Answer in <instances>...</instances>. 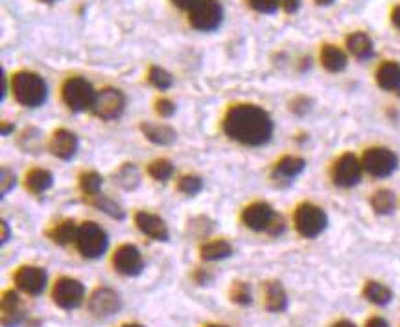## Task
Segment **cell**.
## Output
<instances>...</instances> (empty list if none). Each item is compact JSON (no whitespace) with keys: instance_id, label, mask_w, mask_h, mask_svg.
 <instances>
[{"instance_id":"6da1fadb","label":"cell","mask_w":400,"mask_h":327,"mask_svg":"<svg viewBox=\"0 0 400 327\" xmlns=\"http://www.w3.org/2000/svg\"><path fill=\"white\" fill-rule=\"evenodd\" d=\"M224 131L231 140L254 147L269 142L273 135V121L262 107L240 103L231 107L225 114Z\"/></svg>"},{"instance_id":"7a4b0ae2","label":"cell","mask_w":400,"mask_h":327,"mask_svg":"<svg viewBox=\"0 0 400 327\" xmlns=\"http://www.w3.org/2000/svg\"><path fill=\"white\" fill-rule=\"evenodd\" d=\"M13 88L15 100L25 107H39L46 101L49 88L43 77L35 72H17L13 76Z\"/></svg>"},{"instance_id":"3957f363","label":"cell","mask_w":400,"mask_h":327,"mask_svg":"<svg viewBox=\"0 0 400 327\" xmlns=\"http://www.w3.org/2000/svg\"><path fill=\"white\" fill-rule=\"evenodd\" d=\"M98 92L85 77H70L63 85V101L74 112L93 111Z\"/></svg>"},{"instance_id":"277c9868","label":"cell","mask_w":400,"mask_h":327,"mask_svg":"<svg viewBox=\"0 0 400 327\" xmlns=\"http://www.w3.org/2000/svg\"><path fill=\"white\" fill-rule=\"evenodd\" d=\"M76 245H78V251L83 258L98 260V258H102V255L105 254V251H108L109 237L100 225H96V222L93 221H87L79 227Z\"/></svg>"},{"instance_id":"5b68a950","label":"cell","mask_w":400,"mask_h":327,"mask_svg":"<svg viewBox=\"0 0 400 327\" xmlns=\"http://www.w3.org/2000/svg\"><path fill=\"white\" fill-rule=\"evenodd\" d=\"M327 213L312 202H304L295 210V228L301 236L308 239L318 237L327 228Z\"/></svg>"},{"instance_id":"8992f818","label":"cell","mask_w":400,"mask_h":327,"mask_svg":"<svg viewBox=\"0 0 400 327\" xmlns=\"http://www.w3.org/2000/svg\"><path fill=\"white\" fill-rule=\"evenodd\" d=\"M192 28L200 32H214L224 20V8L220 0H200L188 15Z\"/></svg>"},{"instance_id":"52a82bcc","label":"cell","mask_w":400,"mask_h":327,"mask_svg":"<svg viewBox=\"0 0 400 327\" xmlns=\"http://www.w3.org/2000/svg\"><path fill=\"white\" fill-rule=\"evenodd\" d=\"M361 166H363V169L371 177H389L396 169V166H399V159L387 147H371L361 156Z\"/></svg>"},{"instance_id":"ba28073f","label":"cell","mask_w":400,"mask_h":327,"mask_svg":"<svg viewBox=\"0 0 400 327\" xmlns=\"http://www.w3.org/2000/svg\"><path fill=\"white\" fill-rule=\"evenodd\" d=\"M126 109V96L118 88H103L98 92L96 101H94L93 112L100 120H117L120 118Z\"/></svg>"},{"instance_id":"9c48e42d","label":"cell","mask_w":400,"mask_h":327,"mask_svg":"<svg viewBox=\"0 0 400 327\" xmlns=\"http://www.w3.org/2000/svg\"><path fill=\"white\" fill-rule=\"evenodd\" d=\"M85 298V287L82 281L74 278H59L52 289V300L61 309H76L82 305Z\"/></svg>"},{"instance_id":"30bf717a","label":"cell","mask_w":400,"mask_h":327,"mask_svg":"<svg viewBox=\"0 0 400 327\" xmlns=\"http://www.w3.org/2000/svg\"><path fill=\"white\" fill-rule=\"evenodd\" d=\"M361 171V160H358L354 154L345 153L336 160L334 168H332V180L340 188H352L354 184L360 182Z\"/></svg>"},{"instance_id":"8fae6325","label":"cell","mask_w":400,"mask_h":327,"mask_svg":"<svg viewBox=\"0 0 400 327\" xmlns=\"http://www.w3.org/2000/svg\"><path fill=\"white\" fill-rule=\"evenodd\" d=\"M15 285L19 287L22 293L26 294H41L46 287V281H49V276L44 272L41 267H34V265H26V267H20L13 276Z\"/></svg>"},{"instance_id":"7c38bea8","label":"cell","mask_w":400,"mask_h":327,"mask_svg":"<svg viewBox=\"0 0 400 327\" xmlns=\"http://www.w3.org/2000/svg\"><path fill=\"white\" fill-rule=\"evenodd\" d=\"M122 309V300L112 289L102 287L96 289L89 300V311L98 318H105L117 314Z\"/></svg>"},{"instance_id":"4fadbf2b","label":"cell","mask_w":400,"mask_h":327,"mask_svg":"<svg viewBox=\"0 0 400 327\" xmlns=\"http://www.w3.org/2000/svg\"><path fill=\"white\" fill-rule=\"evenodd\" d=\"M112 265L124 276H138L144 270L141 251L135 245L118 246L112 255Z\"/></svg>"},{"instance_id":"5bb4252c","label":"cell","mask_w":400,"mask_h":327,"mask_svg":"<svg viewBox=\"0 0 400 327\" xmlns=\"http://www.w3.org/2000/svg\"><path fill=\"white\" fill-rule=\"evenodd\" d=\"M275 212L268 202H253L242 212V222L254 232H262L271 227Z\"/></svg>"},{"instance_id":"9a60e30c","label":"cell","mask_w":400,"mask_h":327,"mask_svg":"<svg viewBox=\"0 0 400 327\" xmlns=\"http://www.w3.org/2000/svg\"><path fill=\"white\" fill-rule=\"evenodd\" d=\"M26 320V307L15 291H6L2 296V326L19 327Z\"/></svg>"},{"instance_id":"2e32d148","label":"cell","mask_w":400,"mask_h":327,"mask_svg":"<svg viewBox=\"0 0 400 327\" xmlns=\"http://www.w3.org/2000/svg\"><path fill=\"white\" fill-rule=\"evenodd\" d=\"M79 142L78 136L74 135L72 131L69 129H58L50 138L49 149L50 153L58 156L61 160H70L74 159V154L78 153Z\"/></svg>"},{"instance_id":"e0dca14e","label":"cell","mask_w":400,"mask_h":327,"mask_svg":"<svg viewBox=\"0 0 400 327\" xmlns=\"http://www.w3.org/2000/svg\"><path fill=\"white\" fill-rule=\"evenodd\" d=\"M135 222H137L138 230L142 234H146L150 239L153 241H168V227L162 221L161 217L150 212H137L135 215Z\"/></svg>"},{"instance_id":"ac0fdd59","label":"cell","mask_w":400,"mask_h":327,"mask_svg":"<svg viewBox=\"0 0 400 327\" xmlns=\"http://www.w3.org/2000/svg\"><path fill=\"white\" fill-rule=\"evenodd\" d=\"M264 303L266 307L271 313H283L288 307V296H286V291L278 281L275 279H269L264 283Z\"/></svg>"},{"instance_id":"d6986e66","label":"cell","mask_w":400,"mask_h":327,"mask_svg":"<svg viewBox=\"0 0 400 327\" xmlns=\"http://www.w3.org/2000/svg\"><path fill=\"white\" fill-rule=\"evenodd\" d=\"M141 131L155 145H172L177 138L176 129L164 124H142Z\"/></svg>"},{"instance_id":"ffe728a7","label":"cell","mask_w":400,"mask_h":327,"mask_svg":"<svg viewBox=\"0 0 400 327\" xmlns=\"http://www.w3.org/2000/svg\"><path fill=\"white\" fill-rule=\"evenodd\" d=\"M304 160L301 156H283L275 164L273 168V178L275 180H292L297 177L304 169Z\"/></svg>"},{"instance_id":"44dd1931","label":"cell","mask_w":400,"mask_h":327,"mask_svg":"<svg viewBox=\"0 0 400 327\" xmlns=\"http://www.w3.org/2000/svg\"><path fill=\"white\" fill-rule=\"evenodd\" d=\"M376 83L384 91H399L400 87V65L395 61H386L376 70Z\"/></svg>"},{"instance_id":"7402d4cb","label":"cell","mask_w":400,"mask_h":327,"mask_svg":"<svg viewBox=\"0 0 400 327\" xmlns=\"http://www.w3.org/2000/svg\"><path fill=\"white\" fill-rule=\"evenodd\" d=\"M78 232H79L78 225L74 221H70V219H67V221L58 222V225L49 232V237L54 241L56 245L65 246L78 241Z\"/></svg>"},{"instance_id":"603a6c76","label":"cell","mask_w":400,"mask_h":327,"mask_svg":"<svg viewBox=\"0 0 400 327\" xmlns=\"http://www.w3.org/2000/svg\"><path fill=\"white\" fill-rule=\"evenodd\" d=\"M321 65L328 72H342L347 67V55L334 44H325L321 50Z\"/></svg>"},{"instance_id":"cb8c5ba5","label":"cell","mask_w":400,"mask_h":327,"mask_svg":"<svg viewBox=\"0 0 400 327\" xmlns=\"http://www.w3.org/2000/svg\"><path fill=\"white\" fill-rule=\"evenodd\" d=\"M347 48L358 59H369L373 55V41L363 32H354L347 37Z\"/></svg>"},{"instance_id":"d4e9b609","label":"cell","mask_w":400,"mask_h":327,"mask_svg":"<svg viewBox=\"0 0 400 327\" xmlns=\"http://www.w3.org/2000/svg\"><path fill=\"white\" fill-rule=\"evenodd\" d=\"M52 184H54V177H52V173L46 171V169H32V171L26 175V188L32 193H35V195H39V193H44L46 189H50L52 188Z\"/></svg>"},{"instance_id":"484cf974","label":"cell","mask_w":400,"mask_h":327,"mask_svg":"<svg viewBox=\"0 0 400 327\" xmlns=\"http://www.w3.org/2000/svg\"><path fill=\"white\" fill-rule=\"evenodd\" d=\"M233 255V246L224 239L210 241L207 245L201 246V258L205 261H220Z\"/></svg>"},{"instance_id":"4316f807","label":"cell","mask_w":400,"mask_h":327,"mask_svg":"<svg viewBox=\"0 0 400 327\" xmlns=\"http://www.w3.org/2000/svg\"><path fill=\"white\" fill-rule=\"evenodd\" d=\"M115 180H117L124 189L133 192V189H137V186L141 184V173H138L135 164H124L122 168L115 173Z\"/></svg>"},{"instance_id":"83f0119b","label":"cell","mask_w":400,"mask_h":327,"mask_svg":"<svg viewBox=\"0 0 400 327\" xmlns=\"http://www.w3.org/2000/svg\"><path fill=\"white\" fill-rule=\"evenodd\" d=\"M363 296H366L369 302L376 303V305H387V303L393 300L391 289H387L386 285L378 283V281H369V283L363 287Z\"/></svg>"},{"instance_id":"f1b7e54d","label":"cell","mask_w":400,"mask_h":327,"mask_svg":"<svg viewBox=\"0 0 400 327\" xmlns=\"http://www.w3.org/2000/svg\"><path fill=\"white\" fill-rule=\"evenodd\" d=\"M371 206L376 213H382V215L391 213L395 210V195L389 189H380L373 195Z\"/></svg>"},{"instance_id":"f546056e","label":"cell","mask_w":400,"mask_h":327,"mask_svg":"<svg viewBox=\"0 0 400 327\" xmlns=\"http://www.w3.org/2000/svg\"><path fill=\"white\" fill-rule=\"evenodd\" d=\"M102 175L96 173V171H87V173H83L82 177H79V188H82V192L85 193V195H89V197H96L100 188H102Z\"/></svg>"},{"instance_id":"4dcf8cb0","label":"cell","mask_w":400,"mask_h":327,"mask_svg":"<svg viewBox=\"0 0 400 327\" xmlns=\"http://www.w3.org/2000/svg\"><path fill=\"white\" fill-rule=\"evenodd\" d=\"M93 204L100 210V212L108 213V215L112 217V219L122 221L124 217H126V213H124V210L120 208V204H117V202L111 201L109 197H102L100 193H98L96 197H93Z\"/></svg>"},{"instance_id":"1f68e13d","label":"cell","mask_w":400,"mask_h":327,"mask_svg":"<svg viewBox=\"0 0 400 327\" xmlns=\"http://www.w3.org/2000/svg\"><path fill=\"white\" fill-rule=\"evenodd\" d=\"M148 173H150V177H152L153 180L166 182V180L174 175V164L166 159L153 160V162L150 164V168H148Z\"/></svg>"},{"instance_id":"d6a6232c","label":"cell","mask_w":400,"mask_h":327,"mask_svg":"<svg viewBox=\"0 0 400 327\" xmlns=\"http://www.w3.org/2000/svg\"><path fill=\"white\" fill-rule=\"evenodd\" d=\"M148 77H150V83H152L153 87L159 88V91H166V88H170L172 85H174V77H172V74L161 67L150 68Z\"/></svg>"},{"instance_id":"836d02e7","label":"cell","mask_w":400,"mask_h":327,"mask_svg":"<svg viewBox=\"0 0 400 327\" xmlns=\"http://www.w3.org/2000/svg\"><path fill=\"white\" fill-rule=\"evenodd\" d=\"M231 300L238 305H249L253 302V294H251V287L245 281H235L231 287Z\"/></svg>"},{"instance_id":"e575fe53","label":"cell","mask_w":400,"mask_h":327,"mask_svg":"<svg viewBox=\"0 0 400 327\" xmlns=\"http://www.w3.org/2000/svg\"><path fill=\"white\" fill-rule=\"evenodd\" d=\"M201 188H203V180L198 175H185L179 178V184H177V189L185 195H195L200 193Z\"/></svg>"},{"instance_id":"d590c367","label":"cell","mask_w":400,"mask_h":327,"mask_svg":"<svg viewBox=\"0 0 400 327\" xmlns=\"http://www.w3.org/2000/svg\"><path fill=\"white\" fill-rule=\"evenodd\" d=\"M247 2L259 13H275L283 0H247Z\"/></svg>"},{"instance_id":"8d00e7d4","label":"cell","mask_w":400,"mask_h":327,"mask_svg":"<svg viewBox=\"0 0 400 327\" xmlns=\"http://www.w3.org/2000/svg\"><path fill=\"white\" fill-rule=\"evenodd\" d=\"M0 197H6L8 193L13 189V186H15V175H13V171H10L8 168H2V175H0Z\"/></svg>"},{"instance_id":"74e56055","label":"cell","mask_w":400,"mask_h":327,"mask_svg":"<svg viewBox=\"0 0 400 327\" xmlns=\"http://www.w3.org/2000/svg\"><path fill=\"white\" fill-rule=\"evenodd\" d=\"M35 140H39V135H37V131L35 129H28L22 133L19 140V145L22 147V151H34L37 149V144H35Z\"/></svg>"},{"instance_id":"f35d334b","label":"cell","mask_w":400,"mask_h":327,"mask_svg":"<svg viewBox=\"0 0 400 327\" xmlns=\"http://www.w3.org/2000/svg\"><path fill=\"white\" fill-rule=\"evenodd\" d=\"M155 111L159 112V116H162V118H170V116L176 112V103L166 100V98H161V100H157Z\"/></svg>"},{"instance_id":"ab89813d","label":"cell","mask_w":400,"mask_h":327,"mask_svg":"<svg viewBox=\"0 0 400 327\" xmlns=\"http://www.w3.org/2000/svg\"><path fill=\"white\" fill-rule=\"evenodd\" d=\"M280 6L286 10V13H295L299 10V6H301V0H283Z\"/></svg>"},{"instance_id":"60d3db41","label":"cell","mask_w":400,"mask_h":327,"mask_svg":"<svg viewBox=\"0 0 400 327\" xmlns=\"http://www.w3.org/2000/svg\"><path fill=\"white\" fill-rule=\"evenodd\" d=\"M172 2H174V6H177L179 10H188V11H191L192 8H194V6L198 4V2H200V0H172Z\"/></svg>"},{"instance_id":"b9f144b4","label":"cell","mask_w":400,"mask_h":327,"mask_svg":"<svg viewBox=\"0 0 400 327\" xmlns=\"http://www.w3.org/2000/svg\"><path fill=\"white\" fill-rule=\"evenodd\" d=\"M366 327H389V323L384 320V318H378V316H375V318H371L369 322L366 323Z\"/></svg>"},{"instance_id":"7bdbcfd3","label":"cell","mask_w":400,"mask_h":327,"mask_svg":"<svg viewBox=\"0 0 400 327\" xmlns=\"http://www.w3.org/2000/svg\"><path fill=\"white\" fill-rule=\"evenodd\" d=\"M11 237V230H10V225H8V221L6 219H2V245L4 243H8Z\"/></svg>"},{"instance_id":"ee69618b","label":"cell","mask_w":400,"mask_h":327,"mask_svg":"<svg viewBox=\"0 0 400 327\" xmlns=\"http://www.w3.org/2000/svg\"><path fill=\"white\" fill-rule=\"evenodd\" d=\"M391 20H393V25L400 29V6H396L393 13H391Z\"/></svg>"},{"instance_id":"f6af8a7d","label":"cell","mask_w":400,"mask_h":327,"mask_svg":"<svg viewBox=\"0 0 400 327\" xmlns=\"http://www.w3.org/2000/svg\"><path fill=\"white\" fill-rule=\"evenodd\" d=\"M0 79H2V92H0V98L4 100L6 92H8V83H6V72H4V70L0 72Z\"/></svg>"},{"instance_id":"bcb514c9","label":"cell","mask_w":400,"mask_h":327,"mask_svg":"<svg viewBox=\"0 0 400 327\" xmlns=\"http://www.w3.org/2000/svg\"><path fill=\"white\" fill-rule=\"evenodd\" d=\"M332 327H356L352 322H349V320H340V322H336Z\"/></svg>"},{"instance_id":"7dc6e473","label":"cell","mask_w":400,"mask_h":327,"mask_svg":"<svg viewBox=\"0 0 400 327\" xmlns=\"http://www.w3.org/2000/svg\"><path fill=\"white\" fill-rule=\"evenodd\" d=\"M13 131V126H10V124H2V136H8Z\"/></svg>"},{"instance_id":"c3c4849f","label":"cell","mask_w":400,"mask_h":327,"mask_svg":"<svg viewBox=\"0 0 400 327\" xmlns=\"http://www.w3.org/2000/svg\"><path fill=\"white\" fill-rule=\"evenodd\" d=\"M334 0H316V4H319V6H328V4H332Z\"/></svg>"},{"instance_id":"681fc988","label":"cell","mask_w":400,"mask_h":327,"mask_svg":"<svg viewBox=\"0 0 400 327\" xmlns=\"http://www.w3.org/2000/svg\"><path fill=\"white\" fill-rule=\"evenodd\" d=\"M44 4H54V2H59V0H41Z\"/></svg>"},{"instance_id":"f907efd6","label":"cell","mask_w":400,"mask_h":327,"mask_svg":"<svg viewBox=\"0 0 400 327\" xmlns=\"http://www.w3.org/2000/svg\"><path fill=\"white\" fill-rule=\"evenodd\" d=\"M124 327H144V326H138V323H127V326Z\"/></svg>"},{"instance_id":"816d5d0a","label":"cell","mask_w":400,"mask_h":327,"mask_svg":"<svg viewBox=\"0 0 400 327\" xmlns=\"http://www.w3.org/2000/svg\"><path fill=\"white\" fill-rule=\"evenodd\" d=\"M28 327H39V323H37V322H34V323H30V326H28Z\"/></svg>"},{"instance_id":"f5cc1de1","label":"cell","mask_w":400,"mask_h":327,"mask_svg":"<svg viewBox=\"0 0 400 327\" xmlns=\"http://www.w3.org/2000/svg\"><path fill=\"white\" fill-rule=\"evenodd\" d=\"M209 327H225V326H209Z\"/></svg>"},{"instance_id":"db71d44e","label":"cell","mask_w":400,"mask_h":327,"mask_svg":"<svg viewBox=\"0 0 400 327\" xmlns=\"http://www.w3.org/2000/svg\"><path fill=\"white\" fill-rule=\"evenodd\" d=\"M396 92H399V94H400V87H399V91H396Z\"/></svg>"}]
</instances>
